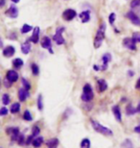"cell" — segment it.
I'll use <instances>...</instances> for the list:
<instances>
[{
  "label": "cell",
  "instance_id": "16",
  "mask_svg": "<svg viewBox=\"0 0 140 148\" xmlns=\"http://www.w3.org/2000/svg\"><path fill=\"white\" fill-rule=\"evenodd\" d=\"M14 53H16V48L12 45H8L7 47H5V48L3 49V55H4L6 58L13 57Z\"/></svg>",
  "mask_w": 140,
  "mask_h": 148
},
{
  "label": "cell",
  "instance_id": "46",
  "mask_svg": "<svg viewBox=\"0 0 140 148\" xmlns=\"http://www.w3.org/2000/svg\"><path fill=\"white\" fill-rule=\"evenodd\" d=\"M4 4H5V0H1V2H0V6H1V7H3V6H4Z\"/></svg>",
  "mask_w": 140,
  "mask_h": 148
},
{
  "label": "cell",
  "instance_id": "9",
  "mask_svg": "<svg viewBox=\"0 0 140 148\" xmlns=\"http://www.w3.org/2000/svg\"><path fill=\"white\" fill-rule=\"evenodd\" d=\"M5 14L11 18H16L18 16V9L16 5H11V7L6 11Z\"/></svg>",
  "mask_w": 140,
  "mask_h": 148
},
{
  "label": "cell",
  "instance_id": "32",
  "mask_svg": "<svg viewBox=\"0 0 140 148\" xmlns=\"http://www.w3.org/2000/svg\"><path fill=\"white\" fill-rule=\"evenodd\" d=\"M40 134V128L38 127V125H35V126H33V128H32V135L34 136L35 138H37L38 137Z\"/></svg>",
  "mask_w": 140,
  "mask_h": 148
},
{
  "label": "cell",
  "instance_id": "22",
  "mask_svg": "<svg viewBox=\"0 0 140 148\" xmlns=\"http://www.w3.org/2000/svg\"><path fill=\"white\" fill-rule=\"evenodd\" d=\"M122 148H135V144L132 141L130 138H126L123 140V143H121Z\"/></svg>",
  "mask_w": 140,
  "mask_h": 148
},
{
  "label": "cell",
  "instance_id": "24",
  "mask_svg": "<svg viewBox=\"0 0 140 148\" xmlns=\"http://www.w3.org/2000/svg\"><path fill=\"white\" fill-rule=\"evenodd\" d=\"M91 147V141L88 138H85L81 140L80 143V148H90Z\"/></svg>",
  "mask_w": 140,
  "mask_h": 148
},
{
  "label": "cell",
  "instance_id": "23",
  "mask_svg": "<svg viewBox=\"0 0 140 148\" xmlns=\"http://www.w3.org/2000/svg\"><path fill=\"white\" fill-rule=\"evenodd\" d=\"M19 111H20V103L16 102V103H14V104L11 106V108H10L11 114H18Z\"/></svg>",
  "mask_w": 140,
  "mask_h": 148
},
{
  "label": "cell",
  "instance_id": "47",
  "mask_svg": "<svg viewBox=\"0 0 140 148\" xmlns=\"http://www.w3.org/2000/svg\"><path fill=\"white\" fill-rule=\"evenodd\" d=\"M12 1H13L14 3H18V2H19V0H12Z\"/></svg>",
  "mask_w": 140,
  "mask_h": 148
},
{
  "label": "cell",
  "instance_id": "6",
  "mask_svg": "<svg viewBox=\"0 0 140 148\" xmlns=\"http://www.w3.org/2000/svg\"><path fill=\"white\" fill-rule=\"evenodd\" d=\"M76 16H77V13L73 9H67V10H65L64 13H62V18L64 20H66V21H70V20H72L73 18H75Z\"/></svg>",
  "mask_w": 140,
  "mask_h": 148
},
{
  "label": "cell",
  "instance_id": "17",
  "mask_svg": "<svg viewBox=\"0 0 140 148\" xmlns=\"http://www.w3.org/2000/svg\"><path fill=\"white\" fill-rule=\"evenodd\" d=\"M45 144L47 148H57L59 144V138H49L48 140H46Z\"/></svg>",
  "mask_w": 140,
  "mask_h": 148
},
{
  "label": "cell",
  "instance_id": "2",
  "mask_svg": "<svg viewBox=\"0 0 140 148\" xmlns=\"http://www.w3.org/2000/svg\"><path fill=\"white\" fill-rule=\"evenodd\" d=\"M105 32H106V23H102L101 26L98 29L96 36L94 38V47L95 48H99L102 45V42L105 38Z\"/></svg>",
  "mask_w": 140,
  "mask_h": 148
},
{
  "label": "cell",
  "instance_id": "36",
  "mask_svg": "<svg viewBox=\"0 0 140 148\" xmlns=\"http://www.w3.org/2000/svg\"><path fill=\"white\" fill-rule=\"evenodd\" d=\"M9 112H10V110H8V108L3 106V107L0 109V115H1V116H5V115H7L9 114Z\"/></svg>",
  "mask_w": 140,
  "mask_h": 148
},
{
  "label": "cell",
  "instance_id": "37",
  "mask_svg": "<svg viewBox=\"0 0 140 148\" xmlns=\"http://www.w3.org/2000/svg\"><path fill=\"white\" fill-rule=\"evenodd\" d=\"M132 38L136 42H140V32H135L132 35Z\"/></svg>",
  "mask_w": 140,
  "mask_h": 148
},
{
  "label": "cell",
  "instance_id": "42",
  "mask_svg": "<svg viewBox=\"0 0 140 148\" xmlns=\"http://www.w3.org/2000/svg\"><path fill=\"white\" fill-rule=\"evenodd\" d=\"M135 88H136V90H140V78L137 80V82H136Z\"/></svg>",
  "mask_w": 140,
  "mask_h": 148
},
{
  "label": "cell",
  "instance_id": "21",
  "mask_svg": "<svg viewBox=\"0 0 140 148\" xmlns=\"http://www.w3.org/2000/svg\"><path fill=\"white\" fill-rule=\"evenodd\" d=\"M135 114H137V109L135 108L132 104H129L126 107V114L128 116H130V115H135Z\"/></svg>",
  "mask_w": 140,
  "mask_h": 148
},
{
  "label": "cell",
  "instance_id": "26",
  "mask_svg": "<svg viewBox=\"0 0 140 148\" xmlns=\"http://www.w3.org/2000/svg\"><path fill=\"white\" fill-rule=\"evenodd\" d=\"M37 106H38V111H42L43 110V97H42V94H38V100H37Z\"/></svg>",
  "mask_w": 140,
  "mask_h": 148
},
{
  "label": "cell",
  "instance_id": "40",
  "mask_svg": "<svg viewBox=\"0 0 140 148\" xmlns=\"http://www.w3.org/2000/svg\"><path fill=\"white\" fill-rule=\"evenodd\" d=\"M3 84H4V87H5L6 88H11V86H12V84H13V83H11L7 78H6V79L4 80V82H3Z\"/></svg>",
  "mask_w": 140,
  "mask_h": 148
},
{
  "label": "cell",
  "instance_id": "27",
  "mask_svg": "<svg viewBox=\"0 0 140 148\" xmlns=\"http://www.w3.org/2000/svg\"><path fill=\"white\" fill-rule=\"evenodd\" d=\"M23 119L25 121H33V115L31 114V112L29 110H25V112H23Z\"/></svg>",
  "mask_w": 140,
  "mask_h": 148
},
{
  "label": "cell",
  "instance_id": "44",
  "mask_svg": "<svg viewBox=\"0 0 140 148\" xmlns=\"http://www.w3.org/2000/svg\"><path fill=\"white\" fill-rule=\"evenodd\" d=\"M128 75H129V77H132L133 75H135V73H133V71L129 70V71H128Z\"/></svg>",
  "mask_w": 140,
  "mask_h": 148
},
{
  "label": "cell",
  "instance_id": "38",
  "mask_svg": "<svg viewBox=\"0 0 140 148\" xmlns=\"http://www.w3.org/2000/svg\"><path fill=\"white\" fill-rule=\"evenodd\" d=\"M140 6V0H132L130 2V7L132 8H136Z\"/></svg>",
  "mask_w": 140,
  "mask_h": 148
},
{
  "label": "cell",
  "instance_id": "3",
  "mask_svg": "<svg viewBox=\"0 0 140 148\" xmlns=\"http://www.w3.org/2000/svg\"><path fill=\"white\" fill-rule=\"evenodd\" d=\"M82 100L85 103L90 102L92 99L94 98V93H93V88H92L90 84H85L83 87V93L81 96Z\"/></svg>",
  "mask_w": 140,
  "mask_h": 148
},
{
  "label": "cell",
  "instance_id": "45",
  "mask_svg": "<svg viewBox=\"0 0 140 148\" xmlns=\"http://www.w3.org/2000/svg\"><path fill=\"white\" fill-rule=\"evenodd\" d=\"M136 109H137V112H139V114H140V102L138 103V105H137V107H136Z\"/></svg>",
  "mask_w": 140,
  "mask_h": 148
},
{
  "label": "cell",
  "instance_id": "28",
  "mask_svg": "<svg viewBox=\"0 0 140 148\" xmlns=\"http://www.w3.org/2000/svg\"><path fill=\"white\" fill-rule=\"evenodd\" d=\"M11 102V97L8 93H4L2 95V104L4 106H7L10 104Z\"/></svg>",
  "mask_w": 140,
  "mask_h": 148
},
{
  "label": "cell",
  "instance_id": "14",
  "mask_svg": "<svg viewBox=\"0 0 140 148\" xmlns=\"http://www.w3.org/2000/svg\"><path fill=\"white\" fill-rule=\"evenodd\" d=\"M108 88V83L106 82V80L104 79H99L97 81V90L98 92L101 93V92H104V91L107 90Z\"/></svg>",
  "mask_w": 140,
  "mask_h": 148
},
{
  "label": "cell",
  "instance_id": "18",
  "mask_svg": "<svg viewBox=\"0 0 140 148\" xmlns=\"http://www.w3.org/2000/svg\"><path fill=\"white\" fill-rule=\"evenodd\" d=\"M43 143H45L44 138L41 137V136H38V137L34 138V140H33V143H32V145L34 148H40L41 147V145H42Z\"/></svg>",
  "mask_w": 140,
  "mask_h": 148
},
{
  "label": "cell",
  "instance_id": "4",
  "mask_svg": "<svg viewBox=\"0 0 140 148\" xmlns=\"http://www.w3.org/2000/svg\"><path fill=\"white\" fill-rule=\"evenodd\" d=\"M5 132L8 136H10L12 143H16L19 136L21 135V133L19 131V128H17V127H12V126L7 127Z\"/></svg>",
  "mask_w": 140,
  "mask_h": 148
},
{
  "label": "cell",
  "instance_id": "15",
  "mask_svg": "<svg viewBox=\"0 0 140 148\" xmlns=\"http://www.w3.org/2000/svg\"><path fill=\"white\" fill-rule=\"evenodd\" d=\"M112 114L114 115L115 119L118 121V122H121L122 121V112H121V109L118 105H115L112 107Z\"/></svg>",
  "mask_w": 140,
  "mask_h": 148
},
{
  "label": "cell",
  "instance_id": "35",
  "mask_svg": "<svg viewBox=\"0 0 140 148\" xmlns=\"http://www.w3.org/2000/svg\"><path fill=\"white\" fill-rule=\"evenodd\" d=\"M34 138H35V137H34V136H33L32 134H31V135H29L28 137L26 138V144H25V145H27V146L31 145L32 143H33V140H34Z\"/></svg>",
  "mask_w": 140,
  "mask_h": 148
},
{
  "label": "cell",
  "instance_id": "41",
  "mask_svg": "<svg viewBox=\"0 0 140 148\" xmlns=\"http://www.w3.org/2000/svg\"><path fill=\"white\" fill-rule=\"evenodd\" d=\"M133 131H135L136 134H140V124L137 126L135 127V129H133Z\"/></svg>",
  "mask_w": 140,
  "mask_h": 148
},
{
  "label": "cell",
  "instance_id": "33",
  "mask_svg": "<svg viewBox=\"0 0 140 148\" xmlns=\"http://www.w3.org/2000/svg\"><path fill=\"white\" fill-rule=\"evenodd\" d=\"M32 29H33L32 26H30L28 24H24L21 27V29H20V32H21L22 34H27V33H29V32L32 30Z\"/></svg>",
  "mask_w": 140,
  "mask_h": 148
},
{
  "label": "cell",
  "instance_id": "1",
  "mask_svg": "<svg viewBox=\"0 0 140 148\" xmlns=\"http://www.w3.org/2000/svg\"><path fill=\"white\" fill-rule=\"evenodd\" d=\"M90 124L91 127L94 129V131H96L99 134L106 136V137H112L113 136V131L111 129H109V127L104 126L103 124H101L100 122H98L97 120L95 119H90Z\"/></svg>",
  "mask_w": 140,
  "mask_h": 148
},
{
  "label": "cell",
  "instance_id": "29",
  "mask_svg": "<svg viewBox=\"0 0 140 148\" xmlns=\"http://www.w3.org/2000/svg\"><path fill=\"white\" fill-rule=\"evenodd\" d=\"M13 64L14 67H16V69H20V67L23 66V61L20 58H16L13 61Z\"/></svg>",
  "mask_w": 140,
  "mask_h": 148
},
{
  "label": "cell",
  "instance_id": "39",
  "mask_svg": "<svg viewBox=\"0 0 140 148\" xmlns=\"http://www.w3.org/2000/svg\"><path fill=\"white\" fill-rule=\"evenodd\" d=\"M115 18H116V14L114 13H111V14H109V23H111V24H113V22H114Z\"/></svg>",
  "mask_w": 140,
  "mask_h": 148
},
{
  "label": "cell",
  "instance_id": "13",
  "mask_svg": "<svg viewBox=\"0 0 140 148\" xmlns=\"http://www.w3.org/2000/svg\"><path fill=\"white\" fill-rule=\"evenodd\" d=\"M30 96V93H29V90H27L26 88H19L18 90V99L20 102H24L27 100V98Z\"/></svg>",
  "mask_w": 140,
  "mask_h": 148
},
{
  "label": "cell",
  "instance_id": "31",
  "mask_svg": "<svg viewBox=\"0 0 140 148\" xmlns=\"http://www.w3.org/2000/svg\"><path fill=\"white\" fill-rule=\"evenodd\" d=\"M31 69H32V73L34 74L35 76H38V74H40V67H38L37 64H32Z\"/></svg>",
  "mask_w": 140,
  "mask_h": 148
},
{
  "label": "cell",
  "instance_id": "25",
  "mask_svg": "<svg viewBox=\"0 0 140 148\" xmlns=\"http://www.w3.org/2000/svg\"><path fill=\"white\" fill-rule=\"evenodd\" d=\"M30 51H31V44L28 42H24L21 44V52L23 54L27 55L30 53Z\"/></svg>",
  "mask_w": 140,
  "mask_h": 148
},
{
  "label": "cell",
  "instance_id": "34",
  "mask_svg": "<svg viewBox=\"0 0 140 148\" xmlns=\"http://www.w3.org/2000/svg\"><path fill=\"white\" fill-rule=\"evenodd\" d=\"M21 83H22V86H23V88H26L27 90H31V84H30V83L28 82L27 79L22 78L21 79Z\"/></svg>",
  "mask_w": 140,
  "mask_h": 148
},
{
  "label": "cell",
  "instance_id": "7",
  "mask_svg": "<svg viewBox=\"0 0 140 148\" xmlns=\"http://www.w3.org/2000/svg\"><path fill=\"white\" fill-rule=\"evenodd\" d=\"M40 44H41V47L44 49H47L49 51V53L53 54V49H52V42H51V40H50L49 37H44L42 38V40L40 41Z\"/></svg>",
  "mask_w": 140,
  "mask_h": 148
},
{
  "label": "cell",
  "instance_id": "19",
  "mask_svg": "<svg viewBox=\"0 0 140 148\" xmlns=\"http://www.w3.org/2000/svg\"><path fill=\"white\" fill-rule=\"evenodd\" d=\"M40 27H35L34 28V32H33V35L31 37V41L33 43H38V38H40Z\"/></svg>",
  "mask_w": 140,
  "mask_h": 148
},
{
  "label": "cell",
  "instance_id": "30",
  "mask_svg": "<svg viewBox=\"0 0 140 148\" xmlns=\"http://www.w3.org/2000/svg\"><path fill=\"white\" fill-rule=\"evenodd\" d=\"M16 143L18 144L19 146L25 145V144H26V137H25L24 134H21V135L19 136L18 140H17V141H16Z\"/></svg>",
  "mask_w": 140,
  "mask_h": 148
},
{
  "label": "cell",
  "instance_id": "43",
  "mask_svg": "<svg viewBox=\"0 0 140 148\" xmlns=\"http://www.w3.org/2000/svg\"><path fill=\"white\" fill-rule=\"evenodd\" d=\"M93 69H94V70H96V71H99V70H101V66H93Z\"/></svg>",
  "mask_w": 140,
  "mask_h": 148
},
{
  "label": "cell",
  "instance_id": "10",
  "mask_svg": "<svg viewBox=\"0 0 140 148\" xmlns=\"http://www.w3.org/2000/svg\"><path fill=\"white\" fill-rule=\"evenodd\" d=\"M127 16H128V18L130 20V22H132V24H135L136 26H139L140 27V18L138 17L137 14H135L133 12L130 11L127 13Z\"/></svg>",
  "mask_w": 140,
  "mask_h": 148
},
{
  "label": "cell",
  "instance_id": "8",
  "mask_svg": "<svg viewBox=\"0 0 140 148\" xmlns=\"http://www.w3.org/2000/svg\"><path fill=\"white\" fill-rule=\"evenodd\" d=\"M123 45L130 50H136V41L132 38H126L123 40Z\"/></svg>",
  "mask_w": 140,
  "mask_h": 148
},
{
  "label": "cell",
  "instance_id": "20",
  "mask_svg": "<svg viewBox=\"0 0 140 148\" xmlns=\"http://www.w3.org/2000/svg\"><path fill=\"white\" fill-rule=\"evenodd\" d=\"M80 18H81L83 23H86L90 20V13L88 11H84L80 14Z\"/></svg>",
  "mask_w": 140,
  "mask_h": 148
},
{
  "label": "cell",
  "instance_id": "12",
  "mask_svg": "<svg viewBox=\"0 0 140 148\" xmlns=\"http://www.w3.org/2000/svg\"><path fill=\"white\" fill-rule=\"evenodd\" d=\"M6 78H7L11 83H14V82H16L17 80H18L19 76H18V73H17L16 70L11 69V70H8V71H7V74H6Z\"/></svg>",
  "mask_w": 140,
  "mask_h": 148
},
{
  "label": "cell",
  "instance_id": "5",
  "mask_svg": "<svg viewBox=\"0 0 140 148\" xmlns=\"http://www.w3.org/2000/svg\"><path fill=\"white\" fill-rule=\"evenodd\" d=\"M64 27H58L56 30V34L53 36V40L58 44V45H61V44H64L65 43V40L62 37V33L64 32Z\"/></svg>",
  "mask_w": 140,
  "mask_h": 148
},
{
  "label": "cell",
  "instance_id": "11",
  "mask_svg": "<svg viewBox=\"0 0 140 148\" xmlns=\"http://www.w3.org/2000/svg\"><path fill=\"white\" fill-rule=\"evenodd\" d=\"M111 53H105V54L103 55L102 57V61H103V64L101 66V70L104 71V70H106L108 69V66H109V63L111 61Z\"/></svg>",
  "mask_w": 140,
  "mask_h": 148
}]
</instances>
